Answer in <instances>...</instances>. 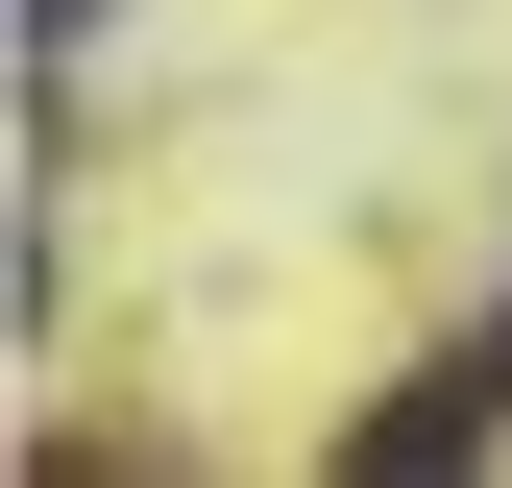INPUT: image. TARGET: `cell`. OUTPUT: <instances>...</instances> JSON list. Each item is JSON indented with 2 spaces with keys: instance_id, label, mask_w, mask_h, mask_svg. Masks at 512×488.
Returning <instances> with one entry per match:
<instances>
[]
</instances>
